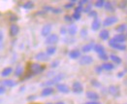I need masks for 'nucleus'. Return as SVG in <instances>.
I'll return each mask as SVG.
<instances>
[{
    "label": "nucleus",
    "mask_w": 127,
    "mask_h": 104,
    "mask_svg": "<svg viewBox=\"0 0 127 104\" xmlns=\"http://www.w3.org/2000/svg\"><path fill=\"white\" fill-rule=\"evenodd\" d=\"M46 69V67L42 65V64H39V63H31L28 67V72L29 75H28V78L31 77L33 75H38L40 73H42L44 70Z\"/></svg>",
    "instance_id": "obj_1"
},
{
    "label": "nucleus",
    "mask_w": 127,
    "mask_h": 104,
    "mask_svg": "<svg viewBox=\"0 0 127 104\" xmlns=\"http://www.w3.org/2000/svg\"><path fill=\"white\" fill-rule=\"evenodd\" d=\"M64 78H65V74H64V73H58V74L54 75L51 80H49V81L43 83L42 86H45V88H46V87H53L54 85L59 84V82L62 81Z\"/></svg>",
    "instance_id": "obj_2"
},
{
    "label": "nucleus",
    "mask_w": 127,
    "mask_h": 104,
    "mask_svg": "<svg viewBox=\"0 0 127 104\" xmlns=\"http://www.w3.org/2000/svg\"><path fill=\"white\" fill-rule=\"evenodd\" d=\"M59 41V36L57 35V34H55V33H51L48 37H46V40H45V43L47 44V45H50V46H53V45H55L56 43H58Z\"/></svg>",
    "instance_id": "obj_3"
},
{
    "label": "nucleus",
    "mask_w": 127,
    "mask_h": 104,
    "mask_svg": "<svg viewBox=\"0 0 127 104\" xmlns=\"http://www.w3.org/2000/svg\"><path fill=\"white\" fill-rule=\"evenodd\" d=\"M109 46L115 50H117V51H125L127 49V47L123 44H118L117 42L115 41L113 38L109 40Z\"/></svg>",
    "instance_id": "obj_4"
},
{
    "label": "nucleus",
    "mask_w": 127,
    "mask_h": 104,
    "mask_svg": "<svg viewBox=\"0 0 127 104\" xmlns=\"http://www.w3.org/2000/svg\"><path fill=\"white\" fill-rule=\"evenodd\" d=\"M108 94L113 95L114 97H118L120 95V89L119 87H117L116 85H111L108 89H107Z\"/></svg>",
    "instance_id": "obj_5"
},
{
    "label": "nucleus",
    "mask_w": 127,
    "mask_h": 104,
    "mask_svg": "<svg viewBox=\"0 0 127 104\" xmlns=\"http://www.w3.org/2000/svg\"><path fill=\"white\" fill-rule=\"evenodd\" d=\"M72 91H73V93L74 94H82L83 93V91H84V86H83V84L81 83L80 81H75L73 85H72Z\"/></svg>",
    "instance_id": "obj_6"
},
{
    "label": "nucleus",
    "mask_w": 127,
    "mask_h": 104,
    "mask_svg": "<svg viewBox=\"0 0 127 104\" xmlns=\"http://www.w3.org/2000/svg\"><path fill=\"white\" fill-rule=\"evenodd\" d=\"M79 63L83 66H85V65H89L91 63H93V57L90 56V55H83L80 57L79 59Z\"/></svg>",
    "instance_id": "obj_7"
},
{
    "label": "nucleus",
    "mask_w": 127,
    "mask_h": 104,
    "mask_svg": "<svg viewBox=\"0 0 127 104\" xmlns=\"http://www.w3.org/2000/svg\"><path fill=\"white\" fill-rule=\"evenodd\" d=\"M117 21H118V19H117L116 16H110V17H107L106 19L104 20V21H103V25H104L105 27H107V26H111V25L117 23Z\"/></svg>",
    "instance_id": "obj_8"
},
{
    "label": "nucleus",
    "mask_w": 127,
    "mask_h": 104,
    "mask_svg": "<svg viewBox=\"0 0 127 104\" xmlns=\"http://www.w3.org/2000/svg\"><path fill=\"white\" fill-rule=\"evenodd\" d=\"M52 29H53V25H52L51 23L45 24L42 27V29H41V35L44 36V37H48V36L51 34Z\"/></svg>",
    "instance_id": "obj_9"
},
{
    "label": "nucleus",
    "mask_w": 127,
    "mask_h": 104,
    "mask_svg": "<svg viewBox=\"0 0 127 104\" xmlns=\"http://www.w3.org/2000/svg\"><path fill=\"white\" fill-rule=\"evenodd\" d=\"M56 90L61 93V94H69L70 93V88L66 85V84L63 83H59L56 85Z\"/></svg>",
    "instance_id": "obj_10"
},
{
    "label": "nucleus",
    "mask_w": 127,
    "mask_h": 104,
    "mask_svg": "<svg viewBox=\"0 0 127 104\" xmlns=\"http://www.w3.org/2000/svg\"><path fill=\"white\" fill-rule=\"evenodd\" d=\"M85 96H86L88 99H90V101H97V100L100 98L99 94H97L96 92H93V91H87V92L85 93Z\"/></svg>",
    "instance_id": "obj_11"
},
{
    "label": "nucleus",
    "mask_w": 127,
    "mask_h": 104,
    "mask_svg": "<svg viewBox=\"0 0 127 104\" xmlns=\"http://www.w3.org/2000/svg\"><path fill=\"white\" fill-rule=\"evenodd\" d=\"M69 57L72 58V59H77V58H80L82 56V52L79 50V49H73L71 50L69 53H68Z\"/></svg>",
    "instance_id": "obj_12"
},
{
    "label": "nucleus",
    "mask_w": 127,
    "mask_h": 104,
    "mask_svg": "<svg viewBox=\"0 0 127 104\" xmlns=\"http://www.w3.org/2000/svg\"><path fill=\"white\" fill-rule=\"evenodd\" d=\"M35 58L38 61H48V60H50V56L45 52H39L35 55Z\"/></svg>",
    "instance_id": "obj_13"
},
{
    "label": "nucleus",
    "mask_w": 127,
    "mask_h": 104,
    "mask_svg": "<svg viewBox=\"0 0 127 104\" xmlns=\"http://www.w3.org/2000/svg\"><path fill=\"white\" fill-rule=\"evenodd\" d=\"M19 32H20V26L18 24H11L10 28H9V34L11 37L17 36Z\"/></svg>",
    "instance_id": "obj_14"
},
{
    "label": "nucleus",
    "mask_w": 127,
    "mask_h": 104,
    "mask_svg": "<svg viewBox=\"0 0 127 104\" xmlns=\"http://www.w3.org/2000/svg\"><path fill=\"white\" fill-rule=\"evenodd\" d=\"M53 92H54V90H53V87H46V88H44L42 90L41 95H42L43 97L50 96V95H52V94H53Z\"/></svg>",
    "instance_id": "obj_15"
},
{
    "label": "nucleus",
    "mask_w": 127,
    "mask_h": 104,
    "mask_svg": "<svg viewBox=\"0 0 127 104\" xmlns=\"http://www.w3.org/2000/svg\"><path fill=\"white\" fill-rule=\"evenodd\" d=\"M113 39L117 42V43H118V44H123L124 42L126 41L127 37L125 34H117V35L114 36Z\"/></svg>",
    "instance_id": "obj_16"
},
{
    "label": "nucleus",
    "mask_w": 127,
    "mask_h": 104,
    "mask_svg": "<svg viewBox=\"0 0 127 104\" xmlns=\"http://www.w3.org/2000/svg\"><path fill=\"white\" fill-rule=\"evenodd\" d=\"M94 45H95V43H94V42H89V43L85 44V45H84V46L82 47V52H89L90 51H92V50H93Z\"/></svg>",
    "instance_id": "obj_17"
},
{
    "label": "nucleus",
    "mask_w": 127,
    "mask_h": 104,
    "mask_svg": "<svg viewBox=\"0 0 127 104\" xmlns=\"http://www.w3.org/2000/svg\"><path fill=\"white\" fill-rule=\"evenodd\" d=\"M2 86L5 87V88H14L17 86V82L14 81V80H11V79H7V80H4L2 81Z\"/></svg>",
    "instance_id": "obj_18"
},
{
    "label": "nucleus",
    "mask_w": 127,
    "mask_h": 104,
    "mask_svg": "<svg viewBox=\"0 0 127 104\" xmlns=\"http://www.w3.org/2000/svg\"><path fill=\"white\" fill-rule=\"evenodd\" d=\"M93 51L95 52L98 53V55L102 54V53H105L106 51H105V47L101 44H95L94 45V48H93Z\"/></svg>",
    "instance_id": "obj_19"
},
{
    "label": "nucleus",
    "mask_w": 127,
    "mask_h": 104,
    "mask_svg": "<svg viewBox=\"0 0 127 104\" xmlns=\"http://www.w3.org/2000/svg\"><path fill=\"white\" fill-rule=\"evenodd\" d=\"M78 32V26L76 24H71L67 27V33L70 35V36H75Z\"/></svg>",
    "instance_id": "obj_20"
},
{
    "label": "nucleus",
    "mask_w": 127,
    "mask_h": 104,
    "mask_svg": "<svg viewBox=\"0 0 127 104\" xmlns=\"http://www.w3.org/2000/svg\"><path fill=\"white\" fill-rule=\"evenodd\" d=\"M100 26H101V21L98 19V18H96L94 19L92 22H91V29L93 30V31H97L99 28H100Z\"/></svg>",
    "instance_id": "obj_21"
},
{
    "label": "nucleus",
    "mask_w": 127,
    "mask_h": 104,
    "mask_svg": "<svg viewBox=\"0 0 127 104\" xmlns=\"http://www.w3.org/2000/svg\"><path fill=\"white\" fill-rule=\"evenodd\" d=\"M99 38L102 39L103 41H107L110 38V31L107 29H102L99 33Z\"/></svg>",
    "instance_id": "obj_22"
},
{
    "label": "nucleus",
    "mask_w": 127,
    "mask_h": 104,
    "mask_svg": "<svg viewBox=\"0 0 127 104\" xmlns=\"http://www.w3.org/2000/svg\"><path fill=\"white\" fill-rule=\"evenodd\" d=\"M13 71H14V70H13L12 67H5V68L1 71V74H0V75H1V77H4V78H5V77H9L11 74L13 73Z\"/></svg>",
    "instance_id": "obj_23"
},
{
    "label": "nucleus",
    "mask_w": 127,
    "mask_h": 104,
    "mask_svg": "<svg viewBox=\"0 0 127 104\" xmlns=\"http://www.w3.org/2000/svg\"><path fill=\"white\" fill-rule=\"evenodd\" d=\"M109 58H111L112 59V61H113V63H116V64H121V62H122V59L118 56V55H117V54H115V53H112V54H110V56H109Z\"/></svg>",
    "instance_id": "obj_24"
},
{
    "label": "nucleus",
    "mask_w": 127,
    "mask_h": 104,
    "mask_svg": "<svg viewBox=\"0 0 127 104\" xmlns=\"http://www.w3.org/2000/svg\"><path fill=\"white\" fill-rule=\"evenodd\" d=\"M102 69L103 70H106V71H111L115 68V64L112 62H104L102 65H101Z\"/></svg>",
    "instance_id": "obj_25"
},
{
    "label": "nucleus",
    "mask_w": 127,
    "mask_h": 104,
    "mask_svg": "<svg viewBox=\"0 0 127 104\" xmlns=\"http://www.w3.org/2000/svg\"><path fill=\"white\" fill-rule=\"evenodd\" d=\"M46 12H52L53 14H60L62 11L61 9H59V8H54V7H51V6H45V8H44Z\"/></svg>",
    "instance_id": "obj_26"
},
{
    "label": "nucleus",
    "mask_w": 127,
    "mask_h": 104,
    "mask_svg": "<svg viewBox=\"0 0 127 104\" xmlns=\"http://www.w3.org/2000/svg\"><path fill=\"white\" fill-rule=\"evenodd\" d=\"M127 30V24L126 23H122V24H119L116 28V31L118 32L119 34H124V32Z\"/></svg>",
    "instance_id": "obj_27"
},
{
    "label": "nucleus",
    "mask_w": 127,
    "mask_h": 104,
    "mask_svg": "<svg viewBox=\"0 0 127 104\" xmlns=\"http://www.w3.org/2000/svg\"><path fill=\"white\" fill-rule=\"evenodd\" d=\"M55 52H56V47H55V46H49V47L46 49V53H47L49 56L53 55Z\"/></svg>",
    "instance_id": "obj_28"
},
{
    "label": "nucleus",
    "mask_w": 127,
    "mask_h": 104,
    "mask_svg": "<svg viewBox=\"0 0 127 104\" xmlns=\"http://www.w3.org/2000/svg\"><path fill=\"white\" fill-rule=\"evenodd\" d=\"M104 7H105L106 11H108V12H111V13L115 12V7H114L113 3L110 2V1H105V5H104Z\"/></svg>",
    "instance_id": "obj_29"
},
{
    "label": "nucleus",
    "mask_w": 127,
    "mask_h": 104,
    "mask_svg": "<svg viewBox=\"0 0 127 104\" xmlns=\"http://www.w3.org/2000/svg\"><path fill=\"white\" fill-rule=\"evenodd\" d=\"M22 74H23V68H22V66L21 65H18L17 68H16V70H15V76L16 77H21V76H22Z\"/></svg>",
    "instance_id": "obj_30"
},
{
    "label": "nucleus",
    "mask_w": 127,
    "mask_h": 104,
    "mask_svg": "<svg viewBox=\"0 0 127 104\" xmlns=\"http://www.w3.org/2000/svg\"><path fill=\"white\" fill-rule=\"evenodd\" d=\"M34 7V3L32 1H28V2H25L23 5H22V8L25 9V10H31Z\"/></svg>",
    "instance_id": "obj_31"
},
{
    "label": "nucleus",
    "mask_w": 127,
    "mask_h": 104,
    "mask_svg": "<svg viewBox=\"0 0 127 104\" xmlns=\"http://www.w3.org/2000/svg\"><path fill=\"white\" fill-rule=\"evenodd\" d=\"M104 5H105V1L104 0H97L94 3V6L97 7V8H102V7H104Z\"/></svg>",
    "instance_id": "obj_32"
},
{
    "label": "nucleus",
    "mask_w": 127,
    "mask_h": 104,
    "mask_svg": "<svg viewBox=\"0 0 127 104\" xmlns=\"http://www.w3.org/2000/svg\"><path fill=\"white\" fill-rule=\"evenodd\" d=\"M59 64H60V60L59 59H55V60H53V62L51 63V67L52 68H56V67H58Z\"/></svg>",
    "instance_id": "obj_33"
},
{
    "label": "nucleus",
    "mask_w": 127,
    "mask_h": 104,
    "mask_svg": "<svg viewBox=\"0 0 127 104\" xmlns=\"http://www.w3.org/2000/svg\"><path fill=\"white\" fill-rule=\"evenodd\" d=\"M97 16H98V14H97V12L96 11H90L89 13H88V17L89 18H92V19H96L97 18Z\"/></svg>",
    "instance_id": "obj_34"
},
{
    "label": "nucleus",
    "mask_w": 127,
    "mask_h": 104,
    "mask_svg": "<svg viewBox=\"0 0 127 104\" xmlns=\"http://www.w3.org/2000/svg\"><path fill=\"white\" fill-rule=\"evenodd\" d=\"M91 85L94 87V88H101V83L98 82L97 80H91Z\"/></svg>",
    "instance_id": "obj_35"
},
{
    "label": "nucleus",
    "mask_w": 127,
    "mask_h": 104,
    "mask_svg": "<svg viewBox=\"0 0 127 104\" xmlns=\"http://www.w3.org/2000/svg\"><path fill=\"white\" fill-rule=\"evenodd\" d=\"M90 11H92V5L88 3V4H87V5L85 6V8H84V12H85V13H87V14H88V13H89Z\"/></svg>",
    "instance_id": "obj_36"
},
{
    "label": "nucleus",
    "mask_w": 127,
    "mask_h": 104,
    "mask_svg": "<svg viewBox=\"0 0 127 104\" xmlns=\"http://www.w3.org/2000/svg\"><path fill=\"white\" fill-rule=\"evenodd\" d=\"M86 36H87V28L86 27H83L82 30H81V37L85 38Z\"/></svg>",
    "instance_id": "obj_37"
},
{
    "label": "nucleus",
    "mask_w": 127,
    "mask_h": 104,
    "mask_svg": "<svg viewBox=\"0 0 127 104\" xmlns=\"http://www.w3.org/2000/svg\"><path fill=\"white\" fill-rule=\"evenodd\" d=\"M81 17H82V14H78V13H74L72 15V19L75 21H79L81 19Z\"/></svg>",
    "instance_id": "obj_38"
},
{
    "label": "nucleus",
    "mask_w": 127,
    "mask_h": 104,
    "mask_svg": "<svg viewBox=\"0 0 127 104\" xmlns=\"http://www.w3.org/2000/svg\"><path fill=\"white\" fill-rule=\"evenodd\" d=\"M99 58H100V59H102V60H104V61H107V60L109 59V55L105 52V53L100 54V55H99Z\"/></svg>",
    "instance_id": "obj_39"
},
{
    "label": "nucleus",
    "mask_w": 127,
    "mask_h": 104,
    "mask_svg": "<svg viewBox=\"0 0 127 104\" xmlns=\"http://www.w3.org/2000/svg\"><path fill=\"white\" fill-rule=\"evenodd\" d=\"M64 21H67V22H72V21H73L72 16H70V15H65V16H64Z\"/></svg>",
    "instance_id": "obj_40"
},
{
    "label": "nucleus",
    "mask_w": 127,
    "mask_h": 104,
    "mask_svg": "<svg viewBox=\"0 0 127 104\" xmlns=\"http://www.w3.org/2000/svg\"><path fill=\"white\" fill-rule=\"evenodd\" d=\"M84 11V7L83 6H78L75 8V12L74 13H78V14H82V12Z\"/></svg>",
    "instance_id": "obj_41"
},
{
    "label": "nucleus",
    "mask_w": 127,
    "mask_h": 104,
    "mask_svg": "<svg viewBox=\"0 0 127 104\" xmlns=\"http://www.w3.org/2000/svg\"><path fill=\"white\" fill-rule=\"evenodd\" d=\"M76 2H77V1H70L68 4H66V5H65V8H66V9H70V8H72V7L74 6V4L76 3Z\"/></svg>",
    "instance_id": "obj_42"
},
{
    "label": "nucleus",
    "mask_w": 127,
    "mask_h": 104,
    "mask_svg": "<svg viewBox=\"0 0 127 104\" xmlns=\"http://www.w3.org/2000/svg\"><path fill=\"white\" fill-rule=\"evenodd\" d=\"M102 71H103V69H102L101 65H97V66H95V72L97 73V74H101Z\"/></svg>",
    "instance_id": "obj_43"
},
{
    "label": "nucleus",
    "mask_w": 127,
    "mask_h": 104,
    "mask_svg": "<svg viewBox=\"0 0 127 104\" xmlns=\"http://www.w3.org/2000/svg\"><path fill=\"white\" fill-rule=\"evenodd\" d=\"M60 34L61 35H66L67 34V28H66V26H61V28H60Z\"/></svg>",
    "instance_id": "obj_44"
},
{
    "label": "nucleus",
    "mask_w": 127,
    "mask_h": 104,
    "mask_svg": "<svg viewBox=\"0 0 127 104\" xmlns=\"http://www.w3.org/2000/svg\"><path fill=\"white\" fill-rule=\"evenodd\" d=\"M78 3H79V6H83V5H85V4H88L89 1H87V0H82V1H79Z\"/></svg>",
    "instance_id": "obj_45"
},
{
    "label": "nucleus",
    "mask_w": 127,
    "mask_h": 104,
    "mask_svg": "<svg viewBox=\"0 0 127 104\" xmlns=\"http://www.w3.org/2000/svg\"><path fill=\"white\" fill-rule=\"evenodd\" d=\"M5 93H6V89H5V87L0 86V95H1V94H4Z\"/></svg>",
    "instance_id": "obj_46"
},
{
    "label": "nucleus",
    "mask_w": 127,
    "mask_h": 104,
    "mask_svg": "<svg viewBox=\"0 0 127 104\" xmlns=\"http://www.w3.org/2000/svg\"><path fill=\"white\" fill-rule=\"evenodd\" d=\"M3 40H4V34H3V32L0 30V46L2 45V43H3Z\"/></svg>",
    "instance_id": "obj_47"
},
{
    "label": "nucleus",
    "mask_w": 127,
    "mask_h": 104,
    "mask_svg": "<svg viewBox=\"0 0 127 104\" xmlns=\"http://www.w3.org/2000/svg\"><path fill=\"white\" fill-rule=\"evenodd\" d=\"M83 104H101L99 101H88V102H85Z\"/></svg>",
    "instance_id": "obj_48"
},
{
    "label": "nucleus",
    "mask_w": 127,
    "mask_h": 104,
    "mask_svg": "<svg viewBox=\"0 0 127 104\" xmlns=\"http://www.w3.org/2000/svg\"><path fill=\"white\" fill-rule=\"evenodd\" d=\"M124 75H125V71H121V72H119L117 74V77H118V78H121V77H123Z\"/></svg>",
    "instance_id": "obj_49"
},
{
    "label": "nucleus",
    "mask_w": 127,
    "mask_h": 104,
    "mask_svg": "<svg viewBox=\"0 0 127 104\" xmlns=\"http://www.w3.org/2000/svg\"><path fill=\"white\" fill-rule=\"evenodd\" d=\"M54 104H65V102H63V101H58V102H56V103Z\"/></svg>",
    "instance_id": "obj_50"
},
{
    "label": "nucleus",
    "mask_w": 127,
    "mask_h": 104,
    "mask_svg": "<svg viewBox=\"0 0 127 104\" xmlns=\"http://www.w3.org/2000/svg\"><path fill=\"white\" fill-rule=\"evenodd\" d=\"M46 104H53V103H51V102H48V103H46Z\"/></svg>",
    "instance_id": "obj_51"
},
{
    "label": "nucleus",
    "mask_w": 127,
    "mask_h": 104,
    "mask_svg": "<svg viewBox=\"0 0 127 104\" xmlns=\"http://www.w3.org/2000/svg\"><path fill=\"white\" fill-rule=\"evenodd\" d=\"M31 104H41V103H31Z\"/></svg>",
    "instance_id": "obj_52"
},
{
    "label": "nucleus",
    "mask_w": 127,
    "mask_h": 104,
    "mask_svg": "<svg viewBox=\"0 0 127 104\" xmlns=\"http://www.w3.org/2000/svg\"><path fill=\"white\" fill-rule=\"evenodd\" d=\"M126 31H127V30H126ZM126 37H127V35H126Z\"/></svg>",
    "instance_id": "obj_53"
},
{
    "label": "nucleus",
    "mask_w": 127,
    "mask_h": 104,
    "mask_svg": "<svg viewBox=\"0 0 127 104\" xmlns=\"http://www.w3.org/2000/svg\"><path fill=\"white\" fill-rule=\"evenodd\" d=\"M0 102H1V100H0Z\"/></svg>",
    "instance_id": "obj_54"
},
{
    "label": "nucleus",
    "mask_w": 127,
    "mask_h": 104,
    "mask_svg": "<svg viewBox=\"0 0 127 104\" xmlns=\"http://www.w3.org/2000/svg\"><path fill=\"white\" fill-rule=\"evenodd\" d=\"M125 104H127V103H125Z\"/></svg>",
    "instance_id": "obj_55"
}]
</instances>
